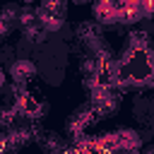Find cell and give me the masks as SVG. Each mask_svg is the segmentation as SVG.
Wrapping results in <instances>:
<instances>
[{"instance_id":"1","label":"cell","mask_w":154,"mask_h":154,"mask_svg":"<svg viewBox=\"0 0 154 154\" xmlns=\"http://www.w3.org/2000/svg\"><path fill=\"white\" fill-rule=\"evenodd\" d=\"M77 36L82 38V43H87L94 53L101 51V29L94 24V22H84L77 26Z\"/></svg>"},{"instance_id":"2","label":"cell","mask_w":154,"mask_h":154,"mask_svg":"<svg viewBox=\"0 0 154 154\" xmlns=\"http://www.w3.org/2000/svg\"><path fill=\"white\" fill-rule=\"evenodd\" d=\"M140 147H142V140H140L137 132H132V130L116 132V152H120V154H135Z\"/></svg>"},{"instance_id":"3","label":"cell","mask_w":154,"mask_h":154,"mask_svg":"<svg viewBox=\"0 0 154 154\" xmlns=\"http://www.w3.org/2000/svg\"><path fill=\"white\" fill-rule=\"evenodd\" d=\"M36 24H38L46 34H53V31L63 29V14L51 12V10H46V7H38V10H36Z\"/></svg>"},{"instance_id":"4","label":"cell","mask_w":154,"mask_h":154,"mask_svg":"<svg viewBox=\"0 0 154 154\" xmlns=\"http://www.w3.org/2000/svg\"><path fill=\"white\" fill-rule=\"evenodd\" d=\"M36 75V65L29 60V58H17L12 65H10V77L19 84V82H29L31 77Z\"/></svg>"},{"instance_id":"5","label":"cell","mask_w":154,"mask_h":154,"mask_svg":"<svg viewBox=\"0 0 154 154\" xmlns=\"http://www.w3.org/2000/svg\"><path fill=\"white\" fill-rule=\"evenodd\" d=\"M46 36H48V34H46L38 24H29V26H24V38L31 41V43H43Z\"/></svg>"},{"instance_id":"6","label":"cell","mask_w":154,"mask_h":154,"mask_svg":"<svg viewBox=\"0 0 154 154\" xmlns=\"http://www.w3.org/2000/svg\"><path fill=\"white\" fill-rule=\"evenodd\" d=\"M17 14H19V7L17 5H5L2 10H0V22H5L10 29L17 24Z\"/></svg>"},{"instance_id":"7","label":"cell","mask_w":154,"mask_h":154,"mask_svg":"<svg viewBox=\"0 0 154 154\" xmlns=\"http://www.w3.org/2000/svg\"><path fill=\"white\" fill-rule=\"evenodd\" d=\"M17 24H19L22 29L29 26V24H36V10H31V7H22L19 14H17Z\"/></svg>"},{"instance_id":"8","label":"cell","mask_w":154,"mask_h":154,"mask_svg":"<svg viewBox=\"0 0 154 154\" xmlns=\"http://www.w3.org/2000/svg\"><path fill=\"white\" fill-rule=\"evenodd\" d=\"M5 34H10V26L5 22H0V36H5Z\"/></svg>"},{"instance_id":"9","label":"cell","mask_w":154,"mask_h":154,"mask_svg":"<svg viewBox=\"0 0 154 154\" xmlns=\"http://www.w3.org/2000/svg\"><path fill=\"white\" fill-rule=\"evenodd\" d=\"M5 84V75H2V67H0V87Z\"/></svg>"},{"instance_id":"10","label":"cell","mask_w":154,"mask_h":154,"mask_svg":"<svg viewBox=\"0 0 154 154\" xmlns=\"http://www.w3.org/2000/svg\"><path fill=\"white\" fill-rule=\"evenodd\" d=\"M75 2H87V0H75Z\"/></svg>"},{"instance_id":"11","label":"cell","mask_w":154,"mask_h":154,"mask_svg":"<svg viewBox=\"0 0 154 154\" xmlns=\"http://www.w3.org/2000/svg\"><path fill=\"white\" fill-rule=\"evenodd\" d=\"M144 154H154V152H144Z\"/></svg>"}]
</instances>
